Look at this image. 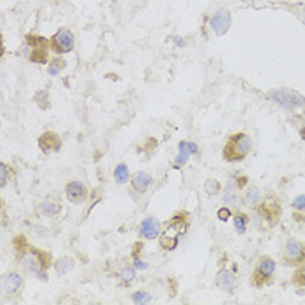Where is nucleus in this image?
Wrapping results in <instances>:
<instances>
[{"instance_id":"9b49d317","label":"nucleus","mask_w":305,"mask_h":305,"mask_svg":"<svg viewBox=\"0 0 305 305\" xmlns=\"http://www.w3.org/2000/svg\"><path fill=\"white\" fill-rule=\"evenodd\" d=\"M160 232H162V223H160L155 217L143 218L142 223H139V227H138V236L142 237V239H147V241L159 237Z\"/></svg>"},{"instance_id":"7ed1b4c3","label":"nucleus","mask_w":305,"mask_h":305,"mask_svg":"<svg viewBox=\"0 0 305 305\" xmlns=\"http://www.w3.org/2000/svg\"><path fill=\"white\" fill-rule=\"evenodd\" d=\"M49 51H51V40H48L45 37L28 33L19 48V54L32 63L45 65L49 61Z\"/></svg>"},{"instance_id":"20e7f679","label":"nucleus","mask_w":305,"mask_h":305,"mask_svg":"<svg viewBox=\"0 0 305 305\" xmlns=\"http://www.w3.org/2000/svg\"><path fill=\"white\" fill-rule=\"evenodd\" d=\"M251 147L253 143H251L249 134L246 133L232 134V136L227 138V143L222 150L223 159H225L227 162H241V160L248 157V154L251 152Z\"/></svg>"},{"instance_id":"c85d7f7f","label":"nucleus","mask_w":305,"mask_h":305,"mask_svg":"<svg viewBox=\"0 0 305 305\" xmlns=\"http://www.w3.org/2000/svg\"><path fill=\"white\" fill-rule=\"evenodd\" d=\"M291 206H293L295 209H298V211H305V194H302V196H298V197H295L293 202H291Z\"/></svg>"},{"instance_id":"72a5a7b5","label":"nucleus","mask_w":305,"mask_h":305,"mask_svg":"<svg viewBox=\"0 0 305 305\" xmlns=\"http://www.w3.org/2000/svg\"><path fill=\"white\" fill-rule=\"evenodd\" d=\"M303 23H305V18H303Z\"/></svg>"},{"instance_id":"b1692460","label":"nucleus","mask_w":305,"mask_h":305,"mask_svg":"<svg viewBox=\"0 0 305 305\" xmlns=\"http://www.w3.org/2000/svg\"><path fill=\"white\" fill-rule=\"evenodd\" d=\"M131 300H133L134 303H150L152 295L147 293V291H143V290H139V291H134L133 296H131Z\"/></svg>"},{"instance_id":"ddd939ff","label":"nucleus","mask_w":305,"mask_h":305,"mask_svg":"<svg viewBox=\"0 0 305 305\" xmlns=\"http://www.w3.org/2000/svg\"><path fill=\"white\" fill-rule=\"evenodd\" d=\"M211 28H213V32L217 33L218 37L225 35L228 32V28H230L232 25V18H230V12L228 11H218L215 12L213 16H211Z\"/></svg>"},{"instance_id":"bb28decb","label":"nucleus","mask_w":305,"mask_h":305,"mask_svg":"<svg viewBox=\"0 0 305 305\" xmlns=\"http://www.w3.org/2000/svg\"><path fill=\"white\" fill-rule=\"evenodd\" d=\"M9 178H11L9 166H7L6 162H2V164H0V187L6 189L7 181H9Z\"/></svg>"},{"instance_id":"4468645a","label":"nucleus","mask_w":305,"mask_h":305,"mask_svg":"<svg viewBox=\"0 0 305 305\" xmlns=\"http://www.w3.org/2000/svg\"><path fill=\"white\" fill-rule=\"evenodd\" d=\"M23 276L19 272H16V270L7 272L2 279V291L6 295H18L23 288Z\"/></svg>"},{"instance_id":"aec40b11","label":"nucleus","mask_w":305,"mask_h":305,"mask_svg":"<svg viewBox=\"0 0 305 305\" xmlns=\"http://www.w3.org/2000/svg\"><path fill=\"white\" fill-rule=\"evenodd\" d=\"M74 265H75V260L72 256H63L54 262V269H56L58 274H68L70 270L74 269Z\"/></svg>"},{"instance_id":"f3484780","label":"nucleus","mask_w":305,"mask_h":305,"mask_svg":"<svg viewBox=\"0 0 305 305\" xmlns=\"http://www.w3.org/2000/svg\"><path fill=\"white\" fill-rule=\"evenodd\" d=\"M59 211H61V206H59L58 202H53V201H42L35 207V213L39 215V217H45V218L58 217Z\"/></svg>"},{"instance_id":"f257e3e1","label":"nucleus","mask_w":305,"mask_h":305,"mask_svg":"<svg viewBox=\"0 0 305 305\" xmlns=\"http://www.w3.org/2000/svg\"><path fill=\"white\" fill-rule=\"evenodd\" d=\"M14 249L21 269L25 272L32 274V276L42 279V281H48V269L51 267V255L48 251L30 246L23 239V236H18L14 239Z\"/></svg>"},{"instance_id":"2f4dec72","label":"nucleus","mask_w":305,"mask_h":305,"mask_svg":"<svg viewBox=\"0 0 305 305\" xmlns=\"http://www.w3.org/2000/svg\"><path fill=\"white\" fill-rule=\"evenodd\" d=\"M133 267L136 270H147L148 264H147V262H143V260H139V256H136V258H133Z\"/></svg>"},{"instance_id":"412c9836","label":"nucleus","mask_w":305,"mask_h":305,"mask_svg":"<svg viewBox=\"0 0 305 305\" xmlns=\"http://www.w3.org/2000/svg\"><path fill=\"white\" fill-rule=\"evenodd\" d=\"M262 199H264V196H262V190L258 189V187H251L246 192V197H244V202H246L248 206H251V207H255L258 206L262 202Z\"/></svg>"},{"instance_id":"4be33fe9","label":"nucleus","mask_w":305,"mask_h":305,"mask_svg":"<svg viewBox=\"0 0 305 305\" xmlns=\"http://www.w3.org/2000/svg\"><path fill=\"white\" fill-rule=\"evenodd\" d=\"M248 223H249V217L246 213H236V217H234V228H236V232L237 234H244L246 232V228H248Z\"/></svg>"},{"instance_id":"1a4fd4ad","label":"nucleus","mask_w":305,"mask_h":305,"mask_svg":"<svg viewBox=\"0 0 305 305\" xmlns=\"http://www.w3.org/2000/svg\"><path fill=\"white\" fill-rule=\"evenodd\" d=\"M253 209H255L256 217H260V220H264V223H269V225H274L279 220V217H281V206L276 201L267 202L262 199L260 204L255 206Z\"/></svg>"},{"instance_id":"5701e85b","label":"nucleus","mask_w":305,"mask_h":305,"mask_svg":"<svg viewBox=\"0 0 305 305\" xmlns=\"http://www.w3.org/2000/svg\"><path fill=\"white\" fill-rule=\"evenodd\" d=\"M178 150L185 152V154H189V155H196L199 152V148L194 142H180L178 143Z\"/></svg>"},{"instance_id":"6ab92c4d","label":"nucleus","mask_w":305,"mask_h":305,"mask_svg":"<svg viewBox=\"0 0 305 305\" xmlns=\"http://www.w3.org/2000/svg\"><path fill=\"white\" fill-rule=\"evenodd\" d=\"M113 180H115L117 183H121V185L128 183V181L131 180V173H129L128 164H124V162L117 164L115 169H113Z\"/></svg>"},{"instance_id":"473e14b6","label":"nucleus","mask_w":305,"mask_h":305,"mask_svg":"<svg viewBox=\"0 0 305 305\" xmlns=\"http://www.w3.org/2000/svg\"><path fill=\"white\" fill-rule=\"evenodd\" d=\"M302 136L305 138V129H302Z\"/></svg>"},{"instance_id":"39448f33","label":"nucleus","mask_w":305,"mask_h":305,"mask_svg":"<svg viewBox=\"0 0 305 305\" xmlns=\"http://www.w3.org/2000/svg\"><path fill=\"white\" fill-rule=\"evenodd\" d=\"M274 272H276V260L267 255L260 256L255 265V270L251 274V285L255 288H262L272 279Z\"/></svg>"},{"instance_id":"a211bd4d","label":"nucleus","mask_w":305,"mask_h":305,"mask_svg":"<svg viewBox=\"0 0 305 305\" xmlns=\"http://www.w3.org/2000/svg\"><path fill=\"white\" fill-rule=\"evenodd\" d=\"M115 277L124 286H128L134 281V279H136V269H134V267H129V265H122L121 269L115 272Z\"/></svg>"},{"instance_id":"2eb2a0df","label":"nucleus","mask_w":305,"mask_h":305,"mask_svg":"<svg viewBox=\"0 0 305 305\" xmlns=\"http://www.w3.org/2000/svg\"><path fill=\"white\" fill-rule=\"evenodd\" d=\"M129 183H131L133 192L145 194L147 190L152 187V183H154V176H152L150 173H147V171H138V173H134V175L131 176Z\"/></svg>"},{"instance_id":"a878e982","label":"nucleus","mask_w":305,"mask_h":305,"mask_svg":"<svg viewBox=\"0 0 305 305\" xmlns=\"http://www.w3.org/2000/svg\"><path fill=\"white\" fill-rule=\"evenodd\" d=\"M66 66V63H65V59H59V58H54V61L49 65V75H58L59 72H61L63 68Z\"/></svg>"},{"instance_id":"f8f14e48","label":"nucleus","mask_w":305,"mask_h":305,"mask_svg":"<svg viewBox=\"0 0 305 305\" xmlns=\"http://www.w3.org/2000/svg\"><path fill=\"white\" fill-rule=\"evenodd\" d=\"M61 136L54 131H45L39 136V148L44 154H53V152H59L61 150Z\"/></svg>"},{"instance_id":"cd10ccee","label":"nucleus","mask_w":305,"mask_h":305,"mask_svg":"<svg viewBox=\"0 0 305 305\" xmlns=\"http://www.w3.org/2000/svg\"><path fill=\"white\" fill-rule=\"evenodd\" d=\"M237 187L234 189V185L228 183V187L225 189V196H223V201L225 202H236L237 201Z\"/></svg>"},{"instance_id":"dca6fc26","label":"nucleus","mask_w":305,"mask_h":305,"mask_svg":"<svg viewBox=\"0 0 305 305\" xmlns=\"http://www.w3.org/2000/svg\"><path fill=\"white\" fill-rule=\"evenodd\" d=\"M236 285H237V276H236L234 272H230V270L222 269V270H220V272L217 274V286H218L222 291L232 293V291L236 290Z\"/></svg>"},{"instance_id":"6e6552de","label":"nucleus","mask_w":305,"mask_h":305,"mask_svg":"<svg viewBox=\"0 0 305 305\" xmlns=\"http://www.w3.org/2000/svg\"><path fill=\"white\" fill-rule=\"evenodd\" d=\"M274 101H277L279 105H283L288 110H296V108H305V98L302 95H298L296 91H290V89H277V91L270 92Z\"/></svg>"},{"instance_id":"0eeeda50","label":"nucleus","mask_w":305,"mask_h":305,"mask_svg":"<svg viewBox=\"0 0 305 305\" xmlns=\"http://www.w3.org/2000/svg\"><path fill=\"white\" fill-rule=\"evenodd\" d=\"M283 262L290 267L305 265V244L296 239H288L283 249Z\"/></svg>"},{"instance_id":"7c9ffc66","label":"nucleus","mask_w":305,"mask_h":305,"mask_svg":"<svg viewBox=\"0 0 305 305\" xmlns=\"http://www.w3.org/2000/svg\"><path fill=\"white\" fill-rule=\"evenodd\" d=\"M230 215H232V211H230V207H227V206H223L218 209V218L222 220V222H227V220L230 218Z\"/></svg>"},{"instance_id":"f03ea898","label":"nucleus","mask_w":305,"mask_h":305,"mask_svg":"<svg viewBox=\"0 0 305 305\" xmlns=\"http://www.w3.org/2000/svg\"><path fill=\"white\" fill-rule=\"evenodd\" d=\"M189 230V215L187 213H176L166 222L162 227V232L159 236V244L164 251H175L180 244V239L187 234Z\"/></svg>"},{"instance_id":"393cba45","label":"nucleus","mask_w":305,"mask_h":305,"mask_svg":"<svg viewBox=\"0 0 305 305\" xmlns=\"http://www.w3.org/2000/svg\"><path fill=\"white\" fill-rule=\"evenodd\" d=\"M291 281H293V285L295 286H305V265H300L298 269H296V272L293 274V279H291Z\"/></svg>"},{"instance_id":"9d476101","label":"nucleus","mask_w":305,"mask_h":305,"mask_svg":"<svg viewBox=\"0 0 305 305\" xmlns=\"http://www.w3.org/2000/svg\"><path fill=\"white\" fill-rule=\"evenodd\" d=\"M65 197L68 199L72 204H84L89 199V190L86 183L79 180H72L65 185Z\"/></svg>"},{"instance_id":"423d86ee","label":"nucleus","mask_w":305,"mask_h":305,"mask_svg":"<svg viewBox=\"0 0 305 305\" xmlns=\"http://www.w3.org/2000/svg\"><path fill=\"white\" fill-rule=\"evenodd\" d=\"M49 40H51V51H53L54 54H58V56L59 54H68L75 48V35L74 32L66 27L59 28Z\"/></svg>"},{"instance_id":"c756f323","label":"nucleus","mask_w":305,"mask_h":305,"mask_svg":"<svg viewBox=\"0 0 305 305\" xmlns=\"http://www.w3.org/2000/svg\"><path fill=\"white\" fill-rule=\"evenodd\" d=\"M178 152H180V150H178ZM189 157H190L189 154H185V152H180V154H178V157L175 159V168L180 169V168L183 166V164L189 160Z\"/></svg>"}]
</instances>
